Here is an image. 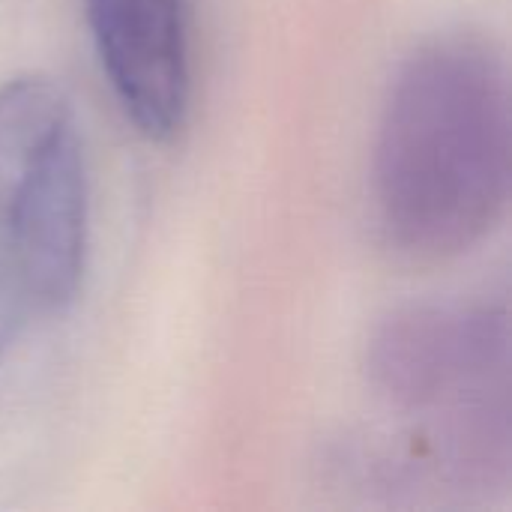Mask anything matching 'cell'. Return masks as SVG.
<instances>
[{"instance_id": "cell-4", "label": "cell", "mask_w": 512, "mask_h": 512, "mask_svg": "<svg viewBox=\"0 0 512 512\" xmlns=\"http://www.w3.org/2000/svg\"><path fill=\"white\" fill-rule=\"evenodd\" d=\"M102 75L126 120L171 141L192 102L189 0H84Z\"/></svg>"}, {"instance_id": "cell-2", "label": "cell", "mask_w": 512, "mask_h": 512, "mask_svg": "<svg viewBox=\"0 0 512 512\" xmlns=\"http://www.w3.org/2000/svg\"><path fill=\"white\" fill-rule=\"evenodd\" d=\"M87 168L72 102L42 75L0 84V360L78 294Z\"/></svg>"}, {"instance_id": "cell-1", "label": "cell", "mask_w": 512, "mask_h": 512, "mask_svg": "<svg viewBox=\"0 0 512 512\" xmlns=\"http://www.w3.org/2000/svg\"><path fill=\"white\" fill-rule=\"evenodd\" d=\"M510 84L501 51L444 33L399 69L375 141V207L387 243L447 261L492 234L510 201Z\"/></svg>"}, {"instance_id": "cell-3", "label": "cell", "mask_w": 512, "mask_h": 512, "mask_svg": "<svg viewBox=\"0 0 512 512\" xmlns=\"http://www.w3.org/2000/svg\"><path fill=\"white\" fill-rule=\"evenodd\" d=\"M375 387L435 426L438 450L462 477L507 471L510 324L495 303L417 306L372 342Z\"/></svg>"}]
</instances>
